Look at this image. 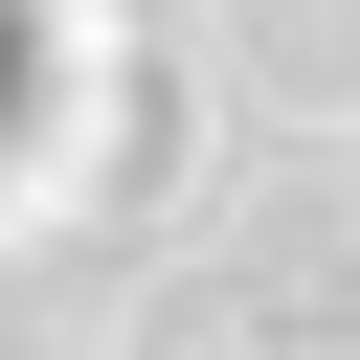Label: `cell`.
Segmentation results:
<instances>
[{
	"mask_svg": "<svg viewBox=\"0 0 360 360\" xmlns=\"http://www.w3.org/2000/svg\"><path fill=\"white\" fill-rule=\"evenodd\" d=\"M158 360H360V270L338 248H202L158 292Z\"/></svg>",
	"mask_w": 360,
	"mask_h": 360,
	"instance_id": "6da1fadb",
	"label": "cell"
}]
</instances>
